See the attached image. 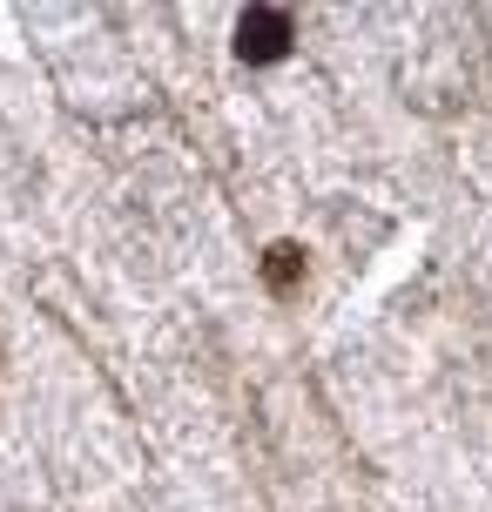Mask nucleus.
<instances>
[{"instance_id": "obj_2", "label": "nucleus", "mask_w": 492, "mask_h": 512, "mask_svg": "<svg viewBox=\"0 0 492 512\" xmlns=\"http://www.w3.org/2000/svg\"><path fill=\"white\" fill-rule=\"evenodd\" d=\"M297 277H304V250H297V243H270V256H263V283L284 297V290H297Z\"/></svg>"}, {"instance_id": "obj_1", "label": "nucleus", "mask_w": 492, "mask_h": 512, "mask_svg": "<svg viewBox=\"0 0 492 512\" xmlns=\"http://www.w3.org/2000/svg\"><path fill=\"white\" fill-rule=\"evenodd\" d=\"M290 41H297V27H290L284 7H250V14L236 21V54H243V61H284Z\"/></svg>"}]
</instances>
